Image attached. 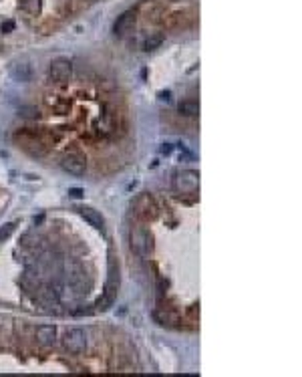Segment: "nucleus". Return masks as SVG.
Listing matches in <instances>:
<instances>
[{"label": "nucleus", "mask_w": 302, "mask_h": 377, "mask_svg": "<svg viewBox=\"0 0 302 377\" xmlns=\"http://www.w3.org/2000/svg\"><path fill=\"white\" fill-rule=\"evenodd\" d=\"M81 216L93 226V228H103V216L93 210V208H81Z\"/></svg>", "instance_id": "1a4fd4ad"}, {"label": "nucleus", "mask_w": 302, "mask_h": 377, "mask_svg": "<svg viewBox=\"0 0 302 377\" xmlns=\"http://www.w3.org/2000/svg\"><path fill=\"white\" fill-rule=\"evenodd\" d=\"M11 73L17 81H23V83H29L33 79V67L29 63H15Z\"/></svg>", "instance_id": "0eeeda50"}, {"label": "nucleus", "mask_w": 302, "mask_h": 377, "mask_svg": "<svg viewBox=\"0 0 302 377\" xmlns=\"http://www.w3.org/2000/svg\"><path fill=\"white\" fill-rule=\"evenodd\" d=\"M178 109H180V113H182V115H186V117H192V115H198V111H200V105H198L196 101H190V99H188V101H182Z\"/></svg>", "instance_id": "9d476101"}, {"label": "nucleus", "mask_w": 302, "mask_h": 377, "mask_svg": "<svg viewBox=\"0 0 302 377\" xmlns=\"http://www.w3.org/2000/svg\"><path fill=\"white\" fill-rule=\"evenodd\" d=\"M174 188L182 194H194L200 188V174L194 170H184L176 176L174 180Z\"/></svg>", "instance_id": "f03ea898"}, {"label": "nucleus", "mask_w": 302, "mask_h": 377, "mask_svg": "<svg viewBox=\"0 0 302 377\" xmlns=\"http://www.w3.org/2000/svg\"><path fill=\"white\" fill-rule=\"evenodd\" d=\"M133 23H135V13H133V11H127V13H123V15L115 21V25H113V33H115V35H123Z\"/></svg>", "instance_id": "6e6552de"}, {"label": "nucleus", "mask_w": 302, "mask_h": 377, "mask_svg": "<svg viewBox=\"0 0 302 377\" xmlns=\"http://www.w3.org/2000/svg\"><path fill=\"white\" fill-rule=\"evenodd\" d=\"M61 166L71 176H83L87 172V162H85V158L81 154H67L63 158V162H61Z\"/></svg>", "instance_id": "39448f33"}, {"label": "nucleus", "mask_w": 302, "mask_h": 377, "mask_svg": "<svg viewBox=\"0 0 302 377\" xmlns=\"http://www.w3.org/2000/svg\"><path fill=\"white\" fill-rule=\"evenodd\" d=\"M174 152V146L172 144H164L162 148H160V154H164V156H170Z\"/></svg>", "instance_id": "4468645a"}, {"label": "nucleus", "mask_w": 302, "mask_h": 377, "mask_svg": "<svg viewBox=\"0 0 302 377\" xmlns=\"http://www.w3.org/2000/svg\"><path fill=\"white\" fill-rule=\"evenodd\" d=\"M35 339L41 347H53L57 343V327L55 325H41L35 331Z\"/></svg>", "instance_id": "423d86ee"}, {"label": "nucleus", "mask_w": 302, "mask_h": 377, "mask_svg": "<svg viewBox=\"0 0 302 377\" xmlns=\"http://www.w3.org/2000/svg\"><path fill=\"white\" fill-rule=\"evenodd\" d=\"M131 246L137 255L141 257H149L151 253V234L143 228H131Z\"/></svg>", "instance_id": "7ed1b4c3"}, {"label": "nucleus", "mask_w": 302, "mask_h": 377, "mask_svg": "<svg viewBox=\"0 0 302 377\" xmlns=\"http://www.w3.org/2000/svg\"><path fill=\"white\" fill-rule=\"evenodd\" d=\"M49 73H51V79H53V81L65 83V81H69V79L73 77V65H71L69 59H63V57H61V59H55V61L51 63Z\"/></svg>", "instance_id": "20e7f679"}, {"label": "nucleus", "mask_w": 302, "mask_h": 377, "mask_svg": "<svg viewBox=\"0 0 302 377\" xmlns=\"http://www.w3.org/2000/svg\"><path fill=\"white\" fill-rule=\"evenodd\" d=\"M13 230H15V224H7L5 228H0V240H5V238H9V236L13 234Z\"/></svg>", "instance_id": "ddd939ff"}, {"label": "nucleus", "mask_w": 302, "mask_h": 377, "mask_svg": "<svg viewBox=\"0 0 302 377\" xmlns=\"http://www.w3.org/2000/svg\"><path fill=\"white\" fill-rule=\"evenodd\" d=\"M21 7H23V11H27L29 15H39V13H41V0H23Z\"/></svg>", "instance_id": "9b49d317"}, {"label": "nucleus", "mask_w": 302, "mask_h": 377, "mask_svg": "<svg viewBox=\"0 0 302 377\" xmlns=\"http://www.w3.org/2000/svg\"><path fill=\"white\" fill-rule=\"evenodd\" d=\"M63 347H65V351H69L73 355L83 353L87 349V335H85V331L77 329V327L65 331V335H63Z\"/></svg>", "instance_id": "f257e3e1"}, {"label": "nucleus", "mask_w": 302, "mask_h": 377, "mask_svg": "<svg viewBox=\"0 0 302 377\" xmlns=\"http://www.w3.org/2000/svg\"><path fill=\"white\" fill-rule=\"evenodd\" d=\"M13 27H15L13 23H7V27H3V29H5V31H13Z\"/></svg>", "instance_id": "dca6fc26"}, {"label": "nucleus", "mask_w": 302, "mask_h": 377, "mask_svg": "<svg viewBox=\"0 0 302 377\" xmlns=\"http://www.w3.org/2000/svg\"><path fill=\"white\" fill-rule=\"evenodd\" d=\"M164 41H166L164 35H154V37H149V39L145 41V51H156V49H160Z\"/></svg>", "instance_id": "f8f14e48"}, {"label": "nucleus", "mask_w": 302, "mask_h": 377, "mask_svg": "<svg viewBox=\"0 0 302 377\" xmlns=\"http://www.w3.org/2000/svg\"><path fill=\"white\" fill-rule=\"evenodd\" d=\"M83 194H85V192H83L81 188H71V190H69V196H71V198H83Z\"/></svg>", "instance_id": "2eb2a0df"}]
</instances>
